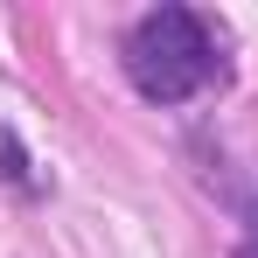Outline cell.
Wrapping results in <instances>:
<instances>
[{
    "label": "cell",
    "instance_id": "cell-1",
    "mask_svg": "<svg viewBox=\"0 0 258 258\" xmlns=\"http://www.w3.org/2000/svg\"><path fill=\"white\" fill-rule=\"evenodd\" d=\"M126 77L154 105H188L196 91L223 84V49L196 7H154L126 35Z\"/></svg>",
    "mask_w": 258,
    "mask_h": 258
}]
</instances>
